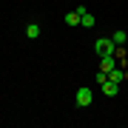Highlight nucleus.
I'll return each mask as SVG.
<instances>
[{"mask_svg":"<svg viewBox=\"0 0 128 128\" xmlns=\"http://www.w3.org/2000/svg\"><path fill=\"white\" fill-rule=\"evenodd\" d=\"M94 51H97L100 57H105V54H114V51H117V43L111 40V37H100V40L94 43Z\"/></svg>","mask_w":128,"mask_h":128,"instance_id":"1","label":"nucleus"},{"mask_svg":"<svg viewBox=\"0 0 128 128\" xmlns=\"http://www.w3.org/2000/svg\"><path fill=\"white\" fill-rule=\"evenodd\" d=\"M91 100H94V94H91V88H86V86H82L80 91H77V97H74V102H77L80 108H86V105H91Z\"/></svg>","mask_w":128,"mask_h":128,"instance_id":"2","label":"nucleus"},{"mask_svg":"<svg viewBox=\"0 0 128 128\" xmlns=\"http://www.w3.org/2000/svg\"><path fill=\"white\" fill-rule=\"evenodd\" d=\"M100 88H102V94H105V97H117V91H120V82H114V80H105V82H100Z\"/></svg>","mask_w":128,"mask_h":128,"instance_id":"3","label":"nucleus"},{"mask_svg":"<svg viewBox=\"0 0 128 128\" xmlns=\"http://www.w3.org/2000/svg\"><path fill=\"white\" fill-rule=\"evenodd\" d=\"M111 68H117V57H114V54H105V57H100V71H105V74H108Z\"/></svg>","mask_w":128,"mask_h":128,"instance_id":"4","label":"nucleus"},{"mask_svg":"<svg viewBox=\"0 0 128 128\" xmlns=\"http://www.w3.org/2000/svg\"><path fill=\"white\" fill-rule=\"evenodd\" d=\"M125 77H128V71H122L120 66H117V68H111V71H108V80H114V82H122Z\"/></svg>","mask_w":128,"mask_h":128,"instance_id":"5","label":"nucleus"},{"mask_svg":"<svg viewBox=\"0 0 128 128\" xmlns=\"http://www.w3.org/2000/svg\"><path fill=\"white\" fill-rule=\"evenodd\" d=\"M94 23H97V20H94L91 12H82V14H80V26H82V28H91Z\"/></svg>","mask_w":128,"mask_h":128,"instance_id":"6","label":"nucleus"},{"mask_svg":"<svg viewBox=\"0 0 128 128\" xmlns=\"http://www.w3.org/2000/svg\"><path fill=\"white\" fill-rule=\"evenodd\" d=\"M111 40H114V43H117V46H125V43H128V34L122 32V28H117V32H114V34H111Z\"/></svg>","mask_w":128,"mask_h":128,"instance_id":"7","label":"nucleus"},{"mask_svg":"<svg viewBox=\"0 0 128 128\" xmlns=\"http://www.w3.org/2000/svg\"><path fill=\"white\" fill-rule=\"evenodd\" d=\"M26 37H28V40H37V37H40V26H37V23H28L26 26Z\"/></svg>","mask_w":128,"mask_h":128,"instance_id":"8","label":"nucleus"},{"mask_svg":"<svg viewBox=\"0 0 128 128\" xmlns=\"http://www.w3.org/2000/svg\"><path fill=\"white\" fill-rule=\"evenodd\" d=\"M66 23H68V26H80V14L77 12H68V14H66Z\"/></svg>","mask_w":128,"mask_h":128,"instance_id":"9","label":"nucleus"}]
</instances>
